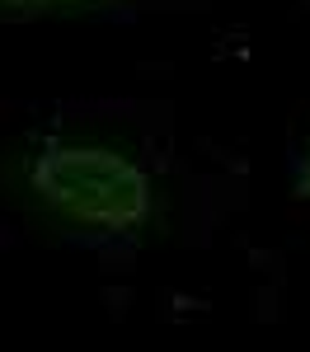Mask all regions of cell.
Listing matches in <instances>:
<instances>
[{"instance_id": "cell-1", "label": "cell", "mask_w": 310, "mask_h": 352, "mask_svg": "<svg viewBox=\"0 0 310 352\" xmlns=\"http://www.w3.org/2000/svg\"><path fill=\"white\" fill-rule=\"evenodd\" d=\"M5 197L76 244H146L165 226V184L132 141L94 127H43L0 160Z\"/></svg>"}, {"instance_id": "cell-3", "label": "cell", "mask_w": 310, "mask_h": 352, "mask_svg": "<svg viewBox=\"0 0 310 352\" xmlns=\"http://www.w3.org/2000/svg\"><path fill=\"white\" fill-rule=\"evenodd\" d=\"M291 192H296L301 202H310V146H306V155L296 160V179H291Z\"/></svg>"}, {"instance_id": "cell-2", "label": "cell", "mask_w": 310, "mask_h": 352, "mask_svg": "<svg viewBox=\"0 0 310 352\" xmlns=\"http://www.w3.org/2000/svg\"><path fill=\"white\" fill-rule=\"evenodd\" d=\"M122 0H0V24H38V19H85L104 14Z\"/></svg>"}]
</instances>
